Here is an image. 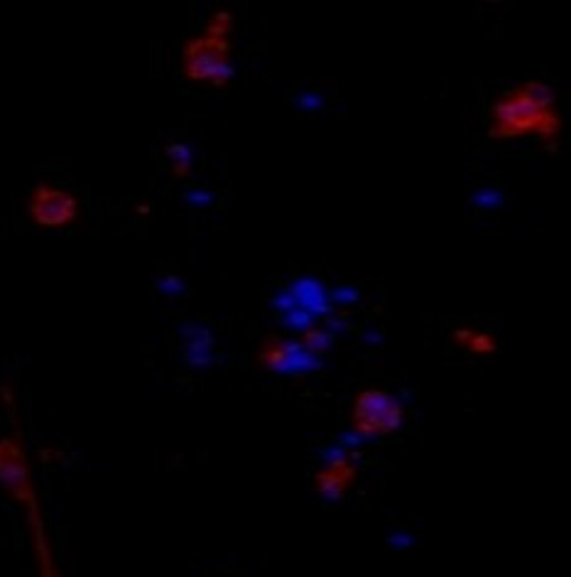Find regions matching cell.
Returning a JSON list of instances; mask_svg holds the SVG:
<instances>
[{"instance_id":"obj_1","label":"cell","mask_w":571,"mask_h":577,"mask_svg":"<svg viewBox=\"0 0 571 577\" xmlns=\"http://www.w3.org/2000/svg\"><path fill=\"white\" fill-rule=\"evenodd\" d=\"M554 104L552 86L545 82L532 79L515 86L491 108V136L498 140L525 136L552 140L562 128V118H559Z\"/></svg>"},{"instance_id":"obj_2","label":"cell","mask_w":571,"mask_h":577,"mask_svg":"<svg viewBox=\"0 0 571 577\" xmlns=\"http://www.w3.org/2000/svg\"><path fill=\"white\" fill-rule=\"evenodd\" d=\"M230 30L234 18L218 13L208 20L204 35L190 40L182 52V70L186 79L224 86L230 76Z\"/></svg>"},{"instance_id":"obj_3","label":"cell","mask_w":571,"mask_h":577,"mask_svg":"<svg viewBox=\"0 0 571 577\" xmlns=\"http://www.w3.org/2000/svg\"><path fill=\"white\" fill-rule=\"evenodd\" d=\"M402 406L400 400L390 396L388 391L366 388L354 400V410H351V423L360 435L368 438H378V435H390L402 426Z\"/></svg>"},{"instance_id":"obj_4","label":"cell","mask_w":571,"mask_h":577,"mask_svg":"<svg viewBox=\"0 0 571 577\" xmlns=\"http://www.w3.org/2000/svg\"><path fill=\"white\" fill-rule=\"evenodd\" d=\"M30 216L37 226L57 228L67 226L76 220L79 214V204L72 197L69 192H64L60 188H52V184H37L30 194Z\"/></svg>"},{"instance_id":"obj_5","label":"cell","mask_w":571,"mask_h":577,"mask_svg":"<svg viewBox=\"0 0 571 577\" xmlns=\"http://www.w3.org/2000/svg\"><path fill=\"white\" fill-rule=\"evenodd\" d=\"M354 482V467L346 464V462H336L328 467L326 472H322L316 477V487L322 489L326 494H338L344 492V489Z\"/></svg>"}]
</instances>
